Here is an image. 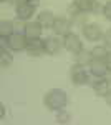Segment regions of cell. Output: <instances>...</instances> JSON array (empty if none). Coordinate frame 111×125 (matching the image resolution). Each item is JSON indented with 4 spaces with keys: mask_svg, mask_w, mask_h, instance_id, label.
I'll return each mask as SVG.
<instances>
[{
    "mask_svg": "<svg viewBox=\"0 0 111 125\" xmlns=\"http://www.w3.org/2000/svg\"><path fill=\"white\" fill-rule=\"evenodd\" d=\"M43 104L48 110L51 112H58L63 110L68 104V95L63 88H50L43 97Z\"/></svg>",
    "mask_w": 111,
    "mask_h": 125,
    "instance_id": "obj_1",
    "label": "cell"
},
{
    "mask_svg": "<svg viewBox=\"0 0 111 125\" xmlns=\"http://www.w3.org/2000/svg\"><path fill=\"white\" fill-rule=\"evenodd\" d=\"M70 77H71V82L75 85H86L90 82V73L86 72L85 65H80V63H75L71 67Z\"/></svg>",
    "mask_w": 111,
    "mask_h": 125,
    "instance_id": "obj_5",
    "label": "cell"
},
{
    "mask_svg": "<svg viewBox=\"0 0 111 125\" xmlns=\"http://www.w3.org/2000/svg\"><path fill=\"white\" fill-rule=\"evenodd\" d=\"M56 124H70V120H71V115L66 112L65 108L63 110H58L56 112V117H55Z\"/></svg>",
    "mask_w": 111,
    "mask_h": 125,
    "instance_id": "obj_19",
    "label": "cell"
},
{
    "mask_svg": "<svg viewBox=\"0 0 111 125\" xmlns=\"http://www.w3.org/2000/svg\"><path fill=\"white\" fill-rule=\"evenodd\" d=\"M0 2H2V3H3V2H9V0H0Z\"/></svg>",
    "mask_w": 111,
    "mask_h": 125,
    "instance_id": "obj_25",
    "label": "cell"
},
{
    "mask_svg": "<svg viewBox=\"0 0 111 125\" xmlns=\"http://www.w3.org/2000/svg\"><path fill=\"white\" fill-rule=\"evenodd\" d=\"M104 100H106V104H108V105L111 107V92H110V94H108L106 97H104Z\"/></svg>",
    "mask_w": 111,
    "mask_h": 125,
    "instance_id": "obj_24",
    "label": "cell"
},
{
    "mask_svg": "<svg viewBox=\"0 0 111 125\" xmlns=\"http://www.w3.org/2000/svg\"><path fill=\"white\" fill-rule=\"evenodd\" d=\"M81 33H83V37L88 42H96V40H101L103 39V30L101 27L98 25V23H94V22H86L81 25Z\"/></svg>",
    "mask_w": 111,
    "mask_h": 125,
    "instance_id": "obj_3",
    "label": "cell"
},
{
    "mask_svg": "<svg viewBox=\"0 0 111 125\" xmlns=\"http://www.w3.org/2000/svg\"><path fill=\"white\" fill-rule=\"evenodd\" d=\"M103 13H104V17L111 22V0L104 3V7H103Z\"/></svg>",
    "mask_w": 111,
    "mask_h": 125,
    "instance_id": "obj_20",
    "label": "cell"
},
{
    "mask_svg": "<svg viewBox=\"0 0 111 125\" xmlns=\"http://www.w3.org/2000/svg\"><path fill=\"white\" fill-rule=\"evenodd\" d=\"M5 39V37H3ZM7 47L13 52H20V50H27V43L28 39L25 37V33H20V32H13L10 37H7Z\"/></svg>",
    "mask_w": 111,
    "mask_h": 125,
    "instance_id": "obj_4",
    "label": "cell"
},
{
    "mask_svg": "<svg viewBox=\"0 0 111 125\" xmlns=\"http://www.w3.org/2000/svg\"><path fill=\"white\" fill-rule=\"evenodd\" d=\"M27 52L30 57H42L46 53L45 48V40L43 39H32L27 43Z\"/></svg>",
    "mask_w": 111,
    "mask_h": 125,
    "instance_id": "obj_7",
    "label": "cell"
},
{
    "mask_svg": "<svg viewBox=\"0 0 111 125\" xmlns=\"http://www.w3.org/2000/svg\"><path fill=\"white\" fill-rule=\"evenodd\" d=\"M91 87L98 97H106L111 92V82L104 77H96V80H93Z\"/></svg>",
    "mask_w": 111,
    "mask_h": 125,
    "instance_id": "obj_10",
    "label": "cell"
},
{
    "mask_svg": "<svg viewBox=\"0 0 111 125\" xmlns=\"http://www.w3.org/2000/svg\"><path fill=\"white\" fill-rule=\"evenodd\" d=\"M88 67H90L91 75H94V77H104L110 72L108 70V65H106V60H103V58H93L91 63Z\"/></svg>",
    "mask_w": 111,
    "mask_h": 125,
    "instance_id": "obj_12",
    "label": "cell"
},
{
    "mask_svg": "<svg viewBox=\"0 0 111 125\" xmlns=\"http://www.w3.org/2000/svg\"><path fill=\"white\" fill-rule=\"evenodd\" d=\"M13 63V55L10 53V48L0 47V65L2 68H7Z\"/></svg>",
    "mask_w": 111,
    "mask_h": 125,
    "instance_id": "obj_16",
    "label": "cell"
},
{
    "mask_svg": "<svg viewBox=\"0 0 111 125\" xmlns=\"http://www.w3.org/2000/svg\"><path fill=\"white\" fill-rule=\"evenodd\" d=\"M3 117H5V105L0 104V118H3Z\"/></svg>",
    "mask_w": 111,
    "mask_h": 125,
    "instance_id": "obj_23",
    "label": "cell"
},
{
    "mask_svg": "<svg viewBox=\"0 0 111 125\" xmlns=\"http://www.w3.org/2000/svg\"><path fill=\"white\" fill-rule=\"evenodd\" d=\"M63 43H65V48L70 52V53H80L81 50H83V42L81 39L73 33V32H70V33H66L65 37H63Z\"/></svg>",
    "mask_w": 111,
    "mask_h": 125,
    "instance_id": "obj_6",
    "label": "cell"
},
{
    "mask_svg": "<svg viewBox=\"0 0 111 125\" xmlns=\"http://www.w3.org/2000/svg\"><path fill=\"white\" fill-rule=\"evenodd\" d=\"M76 57V63H80V65H90L91 63V60H93V55H91V50H81L80 53H76L75 55Z\"/></svg>",
    "mask_w": 111,
    "mask_h": 125,
    "instance_id": "obj_17",
    "label": "cell"
},
{
    "mask_svg": "<svg viewBox=\"0 0 111 125\" xmlns=\"http://www.w3.org/2000/svg\"><path fill=\"white\" fill-rule=\"evenodd\" d=\"M104 60H106V65H108V70L111 72V50L108 52V55H106V58H104Z\"/></svg>",
    "mask_w": 111,
    "mask_h": 125,
    "instance_id": "obj_22",
    "label": "cell"
},
{
    "mask_svg": "<svg viewBox=\"0 0 111 125\" xmlns=\"http://www.w3.org/2000/svg\"><path fill=\"white\" fill-rule=\"evenodd\" d=\"M73 3L76 5V9L80 10L81 13H90L94 9L96 0H73Z\"/></svg>",
    "mask_w": 111,
    "mask_h": 125,
    "instance_id": "obj_14",
    "label": "cell"
},
{
    "mask_svg": "<svg viewBox=\"0 0 111 125\" xmlns=\"http://www.w3.org/2000/svg\"><path fill=\"white\" fill-rule=\"evenodd\" d=\"M15 32V22L12 20H0V37H10Z\"/></svg>",
    "mask_w": 111,
    "mask_h": 125,
    "instance_id": "obj_15",
    "label": "cell"
},
{
    "mask_svg": "<svg viewBox=\"0 0 111 125\" xmlns=\"http://www.w3.org/2000/svg\"><path fill=\"white\" fill-rule=\"evenodd\" d=\"M45 48L48 55H56L61 52V48H65V43H63V39L58 37V35H53V37H48L45 39Z\"/></svg>",
    "mask_w": 111,
    "mask_h": 125,
    "instance_id": "obj_8",
    "label": "cell"
},
{
    "mask_svg": "<svg viewBox=\"0 0 111 125\" xmlns=\"http://www.w3.org/2000/svg\"><path fill=\"white\" fill-rule=\"evenodd\" d=\"M103 39H104V47L111 50V30H108L104 35H103Z\"/></svg>",
    "mask_w": 111,
    "mask_h": 125,
    "instance_id": "obj_21",
    "label": "cell"
},
{
    "mask_svg": "<svg viewBox=\"0 0 111 125\" xmlns=\"http://www.w3.org/2000/svg\"><path fill=\"white\" fill-rule=\"evenodd\" d=\"M108 48L104 47V45H96L94 48H91V55H93V58H106V55H108Z\"/></svg>",
    "mask_w": 111,
    "mask_h": 125,
    "instance_id": "obj_18",
    "label": "cell"
},
{
    "mask_svg": "<svg viewBox=\"0 0 111 125\" xmlns=\"http://www.w3.org/2000/svg\"><path fill=\"white\" fill-rule=\"evenodd\" d=\"M71 22L68 19H63V17H60V19L55 20V23H53V27H51V30L55 32V35H58V37H65L66 33H70L71 32Z\"/></svg>",
    "mask_w": 111,
    "mask_h": 125,
    "instance_id": "obj_11",
    "label": "cell"
},
{
    "mask_svg": "<svg viewBox=\"0 0 111 125\" xmlns=\"http://www.w3.org/2000/svg\"><path fill=\"white\" fill-rule=\"evenodd\" d=\"M38 7V0H22L18 5H15V15L18 20H25L27 22Z\"/></svg>",
    "mask_w": 111,
    "mask_h": 125,
    "instance_id": "obj_2",
    "label": "cell"
},
{
    "mask_svg": "<svg viewBox=\"0 0 111 125\" xmlns=\"http://www.w3.org/2000/svg\"><path fill=\"white\" fill-rule=\"evenodd\" d=\"M42 32H43V25L35 20V22H27L23 25V33L28 40L32 39H42Z\"/></svg>",
    "mask_w": 111,
    "mask_h": 125,
    "instance_id": "obj_9",
    "label": "cell"
},
{
    "mask_svg": "<svg viewBox=\"0 0 111 125\" xmlns=\"http://www.w3.org/2000/svg\"><path fill=\"white\" fill-rule=\"evenodd\" d=\"M38 22L43 25V29H51L53 27V23H55V20H56V17L53 15V12L51 10H42L40 13H38Z\"/></svg>",
    "mask_w": 111,
    "mask_h": 125,
    "instance_id": "obj_13",
    "label": "cell"
}]
</instances>
